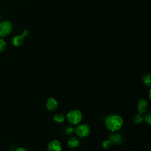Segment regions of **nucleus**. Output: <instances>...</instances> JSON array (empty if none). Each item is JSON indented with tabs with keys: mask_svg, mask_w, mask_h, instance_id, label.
I'll use <instances>...</instances> for the list:
<instances>
[{
	"mask_svg": "<svg viewBox=\"0 0 151 151\" xmlns=\"http://www.w3.org/2000/svg\"><path fill=\"white\" fill-rule=\"evenodd\" d=\"M123 123V119L120 116L116 114L108 116L105 120V124L107 128L112 132H115L120 129Z\"/></svg>",
	"mask_w": 151,
	"mask_h": 151,
	"instance_id": "f257e3e1",
	"label": "nucleus"
},
{
	"mask_svg": "<svg viewBox=\"0 0 151 151\" xmlns=\"http://www.w3.org/2000/svg\"><path fill=\"white\" fill-rule=\"evenodd\" d=\"M83 118L81 112L78 110H70L67 114V119L70 123L77 124L79 123Z\"/></svg>",
	"mask_w": 151,
	"mask_h": 151,
	"instance_id": "f03ea898",
	"label": "nucleus"
},
{
	"mask_svg": "<svg viewBox=\"0 0 151 151\" xmlns=\"http://www.w3.org/2000/svg\"><path fill=\"white\" fill-rule=\"evenodd\" d=\"M12 29L11 23L8 21H4L0 23V37L9 35Z\"/></svg>",
	"mask_w": 151,
	"mask_h": 151,
	"instance_id": "7ed1b4c3",
	"label": "nucleus"
},
{
	"mask_svg": "<svg viewBox=\"0 0 151 151\" xmlns=\"http://www.w3.org/2000/svg\"><path fill=\"white\" fill-rule=\"evenodd\" d=\"M77 136L80 137L87 136L90 132V127L87 124H81L78 126L74 130Z\"/></svg>",
	"mask_w": 151,
	"mask_h": 151,
	"instance_id": "20e7f679",
	"label": "nucleus"
},
{
	"mask_svg": "<svg viewBox=\"0 0 151 151\" xmlns=\"http://www.w3.org/2000/svg\"><path fill=\"white\" fill-rule=\"evenodd\" d=\"M48 151H61L62 147L60 142L57 140L51 141L48 145Z\"/></svg>",
	"mask_w": 151,
	"mask_h": 151,
	"instance_id": "39448f33",
	"label": "nucleus"
},
{
	"mask_svg": "<svg viewBox=\"0 0 151 151\" xmlns=\"http://www.w3.org/2000/svg\"><path fill=\"white\" fill-rule=\"evenodd\" d=\"M58 106V102L57 101L52 98H49L46 101V107L50 111H54Z\"/></svg>",
	"mask_w": 151,
	"mask_h": 151,
	"instance_id": "423d86ee",
	"label": "nucleus"
},
{
	"mask_svg": "<svg viewBox=\"0 0 151 151\" xmlns=\"http://www.w3.org/2000/svg\"><path fill=\"white\" fill-rule=\"evenodd\" d=\"M147 101L143 99H140L138 101L137 103V110L139 111V113L140 114L145 113L147 109Z\"/></svg>",
	"mask_w": 151,
	"mask_h": 151,
	"instance_id": "0eeeda50",
	"label": "nucleus"
},
{
	"mask_svg": "<svg viewBox=\"0 0 151 151\" xmlns=\"http://www.w3.org/2000/svg\"><path fill=\"white\" fill-rule=\"evenodd\" d=\"M25 37L22 35H18L14 37L12 40V42L13 45L15 47H19L22 45L24 42Z\"/></svg>",
	"mask_w": 151,
	"mask_h": 151,
	"instance_id": "6e6552de",
	"label": "nucleus"
},
{
	"mask_svg": "<svg viewBox=\"0 0 151 151\" xmlns=\"http://www.w3.org/2000/svg\"><path fill=\"white\" fill-rule=\"evenodd\" d=\"M109 140L112 143H114V144H120L122 141V136L119 134H111L109 136Z\"/></svg>",
	"mask_w": 151,
	"mask_h": 151,
	"instance_id": "1a4fd4ad",
	"label": "nucleus"
},
{
	"mask_svg": "<svg viewBox=\"0 0 151 151\" xmlns=\"http://www.w3.org/2000/svg\"><path fill=\"white\" fill-rule=\"evenodd\" d=\"M67 145L70 148H76L79 145V140L76 137H71L67 142Z\"/></svg>",
	"mask_w": 151,
	"mask_h": 151,
	"instance_id": "9d476101",
	"label": "nucleus"
},
{
	"mask_svg": "<svg viewBox=\"0 0 151 151\" xmlns=\"http://www.w3.org/2000/svg\"><path fill=\"white\" fill-rule=\"evenodd\" d=\"M64 119H65L64 116L61 114H56L53 117L54 121L57 123H63L64 121Z\"/></svg>",
	"mask_w": 151,
	"mask_h": 151,
	"instance_id": "9b49d317",
	"label": "nucleus"
},
{
	"mask_svg": "<svg viewBox=\"0 0 151 151\" xmlns=\"http://www.w3.org/2000/svg\"><path fill=\"white\" fill-rule=\"evenodd\" d=\"M142 80H143V83L146 86H147L148 87L150 86V85H151V77H150V75L149 74H145L143 77Z\"/></svg>",
	"mask_w": 151,
	"mask_h": 151,
	"instance_id": "f8f14e48",
	"label": "nucleus"
},
{
	"mask_svg": "<svg viewBox=\"0 0 151 151\" xmlns=\"http://www.w3.org/2000/svg\"><path fill=\"white\" fill-rule=\"evenodd\" d=\"M143 117L142 116V114H140V113H138V114H137L135 116H134V119H133V121H134V122L136 123V124H139V123H142V121H143Z\"/></svg>",
	"mask_w": 151,
	"mask_h": 151,
	"instance_id": "ddd939ff",
	"label": "nucleus"
},
{
	"mask_svg": "<svg viewBox=\"0 0 151 151\" xmlns=\"http://www.w3.org/2000/svg\"><path fill=\"white\" fill-rule=\"evenodd\" d=\"M6 42L2 38H0V52L4 51L6 48Z\"/></svg>",
	"mask_w": 151,
	"mask_h": 151,
	"instance_id": "4468645a",
	"label": "nucleus"
},
{
	"mask_svg": "<svg viewBox=\"0 0 151 151\" xmlns=\"http://www.w3.org/2000/svg\"><path fill=\"white\" fill-rule=\"evenodd\" d=\"M102 147L105 149H108L110 147L111 145V142L109 140H104L102 142Z\"/></svg>",
	"mask_w": 151,
	"mask_h": 151,
	"instance_id": "2eb2a0df",
	"label": "nucleus"
},
{
	"mask_svg": "<svg viewBox=\"0 0 151 151\" xmlns=\"http://www.w3.org/2000/svg\"><path fill=\"white\" fill-rule=\"evenodd\" d=\"M144 119L145 120V122L149 124L150 125L151 124V114L150 113H147L145 114V117H144Z\"/></svg>",
	"mask_w": 151,
	"mask_h": 151,
	"instance_id": "dca6fc26",
	"label": "nucleus"
},
{
	"mask_svg": "<svg viewBox=\"0 0 151 151\" xmlns=\"http://www.w3.org/2000/svg\"><path fill=\"white\" fill-rule=\"evenodd\" d=\"M74 129L71 126H67L64 129V132L67 134H70L73 133Z\"/></svg>",
	"mask_w": 151,
	"mask_h": 151,
	"instance_id": "f3484780",
	"label": "nucleus"
},
{
	"mask_svg": "<svg viewBox=\"0 0 151 151\" xmlns=\"http://www.w3.org/2000/svg\"><path fill=\"white\" fill-rule=\"evenodd\" d=\"M28 33H29L28 31V30H27V29H25V30H24V31H23V32H22V34L24 37H26V36H27V35H28Z\"/></svg>",
	"mask_w": 151,
	"mask_h": 151,
	"instance_id": "a211bd4d",
	"label": "nucleus"
},
{
	"mask_svg": "<svg viewBox=\"0 0 151 151\" xmlns=\"http://www.w3.org/2000/svg\"><path fill=\"white\" fill-rule=\"evenodd\" d=\"M16 151H28V150L24 147H18Z\"/></svg>",
	"mask_w": 151,
	"mask_h": 151,
	"instance_id": "6ab92c4d",
	"label": "nucleus"
}]
</instances>
